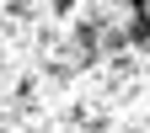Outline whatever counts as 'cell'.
Returning <instances> with one entry per match:
<instances>
[{
  "label": "cell",
  "instance_id": "obj_1",
  "mask_svg": "<svg viewBox=\"0 0 150 133\" xmlns=\"http://www.w3.org/2000/svg\"><path fill=\"white\" fill-rule=\"evenodd\" d=\"M0 133H150V0H0Z\"/></svg>",
  "mask_w": 150,
  "mask_h": 133
}]
</instances>
